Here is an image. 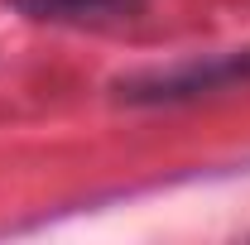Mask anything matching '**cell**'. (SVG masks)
<instances>
[{
    "label": "cell",
    "instance_id": "obj_2",
    "mask_svg": "<svg viewBox=\"0 0 250 245\" xmlns=\"http://www.w3.org/2000/svg\"><path fill=\"white\" fill-rule=\"evenodd\" d=\"M15 10L48 24H116L140 15L145 0H15Z\"/></svg>",
    "mask_w": 250,
    "mask_h": 245
},
{
    "label": "cell",
    "instance_id": "obj_1",
    "mask_svg": "<svg viewBox=\"0 0 250 245\" xmlns=\"http://www.w3.org/2000/svg\"><path fill=\"white\" fill-rule=\"evenodd\" d=\"M236 77H250V53L217 58V62H188V67H173V72H159L154 82H145V92H130V96H197V92H212L217 82H236Z\"/></svg>",
    "mask_w": 250,
    "mask_h": 245
}]
</instances>
